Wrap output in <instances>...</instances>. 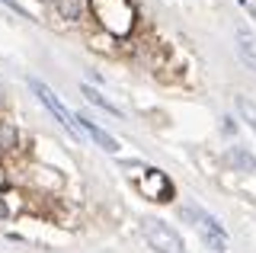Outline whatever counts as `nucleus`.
I'll list each match as a JSON object with an SVG mask.
<instances>
[{
    "label": "nucleus",
    "instance_id": "nucleus-2",
    "mask_svg": "<svg viewBox=\"0 0 256 253\" xmlns=\"http://www.w3.org/2000/svg\"><path fill=\"white\" fill-rule=\"evenodd\" d=\"M182 215H186L192 224L202 231V237H205V244L212 250H218V253H224L228 250V231L221 228V221L214 218V215H208V212L202 208V205H182Z\"/></svg>",
    "mask_w": 256,
    "mask_h": 253
},
{
    "label": "nucleus",
    "instance_id": "nucleus-9",
    "mask_svg": "<svg viewBox=\"0 0 256 253\" xmlns=\"http://www.w3.org/2000/svg\"><path fill=\"white\" fill-rule=\"evenodd\" d=\"M80 93H84V96L90 100L93 106H100V109H106V112H112V116H118V118H122V109H118V106H112V102H109L106 96H102V93H96L90 84H84V86H80Z\"/></svg>",
    "mask_w": 256,
    "mask_h": 253
},
{
    "label": "nucleus",
    "instance_id": "nucleus-13",
    "mask_svg": "<svg viewBox=\"0 0 256 253\" xmlns=\"http://www.w3.org/2000/svg\"><path fill=\"white\" fill-rule=\"evenodd\" d=\"M4 4H6V6H13V10H16V13H20V16H29V13H26V10H22V6H20V4H16V0H4ZM29 20H32V16H29Z\"/></svg>",
    "mask_w": 256,
    "mask_h": 253
},
{
    "label": "nucleus",
    "instance_id": "nucleus-8",
    "mask_svg": "<svg viewBox=\"0 0 256 253\" xmlns=\"http://www.w3.org/2000/svg\"><path fill=\"white\" fill-rule=\"evenodd\" d=\"M224 164L234 167V170H256V157L250 151H244V148H237V144L224 154Z\"/></svg>",
    "mask_w": 256,
    "mask_h": 253
},
{
    "label": "nucleus",
    "instance_id": "nucleus-3",
    "mask_svg": "<svg viewBox=\"0 0 256 253\" xmlns=\"http://www.w3.org/2000/svg\"><path fill=\"white\" fill-rule=\"evenodd\" d=\"M141 231L148 237V244L154 247L157 253H182V237L173 231L166 221L160 218H144L141 221Z\"/></svg>",
    "mask_w": 256,
    "mask_h": 253
},
{
    "label": "nucleus",
    "instance_id": "nucleus-14",
    "mask_svg": "<svg viewBox=\"0 0 256 253\" xmlns=\"http://www.w3.org/2000/svg\"><path fill=\"white\" fill-rule=\"evenodd\" d=\"M0 218H6V205H4V199H0Z\"/></svg>",
    "mask_w": 256,
    "mask_h": 253
},
{
    "label": "nucleus",
    "instance_id": "nucleus-11",
    "mask_svg": "<svg viewBox=\"0 0 256 253\" xmlns=\"http://www.w3.org/2000/svg\"><path fill=\"white\" fill-rule=\"evenodd\" d=\"M237 112L246 118V125L256 132V102L253 100H246V96H237Z\"/></svg>",
    "mask_w": 256,
    "mask_h": 253
},
{
    "label": "nucleus",
    "instance_id": "nucleus-15",
    "mask_svg": "<svg viewBox=\"0 0 256 253\" xmlns=\"http://www.w3.org/2000/svg\"><path fill=\"white\" fill-rule=\"evenodd\" d=\"M0 183H4V173H0Z\"/></svg>",
    "mask_w": 256,
    "mask_h": 253
},
{
    "label": "nucleus",
    "instance_id": "nucleus-1",
    "mask_svg": "<svg viewBox=\"0 0 256 253\" xmlns=\"http://www.w3.org/2000/svg\"><path fill=\"white\" fill-rule=\"evenodd\" d=\"M90 10L100 20V26H106L112 36H128L138 20L132 0H90Z\"/></svg>",
    "mask_w": 256,
    "mask_h": 253
},
{
    "label": "nucleus",
    "instance_id": "nucleus-5",
    "mask_svg": "<svg viewBox=\"0 0 256 253\" xmlns=\"http://www.w3.org/2000/svg\"><path fill=\"white\" fill-rule=\"evenodd\" d=\"M138 189L154 202L173 199V183L164 176V170H157V167H144V176L138 180Z\"/></svg>",
    "mask_w": 256,
    "mask_h": 253
},
{
    "label": "nucleus",
    "instance_id": "nucleus-4",
    "mask_svg": "<svg viewBox=\"0 0 256 253\" xmlns=\"http://www.w3.org/2000/svg\"><path fill=\"white\" fill-rule=\"evenodd\" d=\"M29 90H32V93H36L38 100L45 102V109H48V112H52L54 118H58V122H61L64 128L70 132V135H74V138H80V128H77L74 116H68V109H64V106H61V100H58V96L52 93V86H48V84H42L38 77H29Z\"/></svg>",
    "mask_w": 256,
    "mask_h": 253
},
{
    "label": "nucleus",
    "instance_id": "nucleus-10",
    "mask_svg": "<svg viewBox=\"0 0 256 253\" xmlns=\"http://www.w3.org/2000/svg\"><path fill=\"white\" fill-rule=\"evenodd\" d=\"M16 144H20V132H16L10 122H0V148H4V151H13Z\"/></svg>",
    "mask_w": 256,
    "mask_h": 253
},
{
    "label": "nucleus",
    "instance_id": "nucleus-6",
    "mask_svg": "<svg viewBox=\"0 0 256 253\" xmlns=\"http://www.w3.org/2000/svg\"><path fill=\"white\" fill-rule=\"evenodd\" d=\"M74 122H77V128H84L86 135H90V138L96 141V144L102 148V151H109V154H116V151H118V141L112 138L106 128H100V125H96L90 116H84V112H80V116H74Z\"/></svg>",
    "mask_w": 256,
    "mask_h": 253
},
{
    "label": "nucleus",
    "instance_id": "nucleus-7",
    "mask_svg": "<svg viewBox=\"0 0 256 253\" xmlns=\"http://www.w3.org/2000/svg\"><path fill=\"white\" fill-rule=\"evenodd\" d=\"M237 54H240V61L256 74V42H253V36L246 32V29H237Z\"/></svg>",
    "mask_w": 256,
    "mask_h": 253
},
{
    "label": "nucleus",
    "instance_id": "nucleus-12",
    "mask_svg": "<svg viewBox=\"0 0 256 253\" xmlns=\"http://www.w3.org/2000/svg\"><path fill=\"white\" fill-rule=\"evenodd\" d=\"M58 10L68 20H80L84 16V0H58Z\"/></svg>",
    "mask_w": 256,
    "mask_h": 253
}]
</instances>
